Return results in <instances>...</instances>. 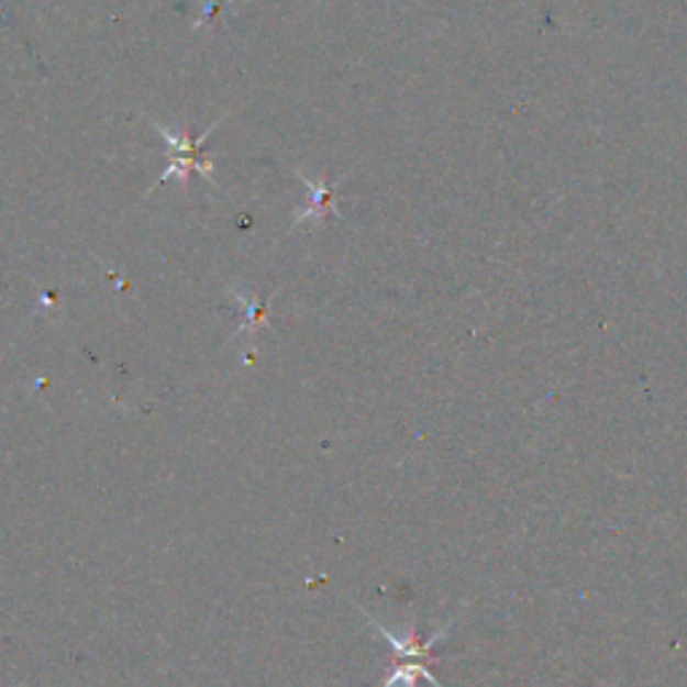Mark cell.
<instances>
[{
  "label": "cell",
  "mask_w": 687,
  "mask_h": 687,
  "mask_svg": "<svg viewBox=\"0 0 687 687\" xmlns=\"http://www.w3.org/2000/svg\"><path fill=\"white\" fill-rule=\"evenodd\" d=\"M156 126H159V135L167 140V148H169V167H167V173L162 175V184L169 178L186 180L188 175H191V169L193 173L204 175L207 180H212V164L204 156L202 143L207 140V135L215 130V126L207 130L202 137H191V135H186V132H175L164 124H156Z\"/></svg>",
  "instance_id": "1"
},
{
  "label": "cell",
  "mask_w": 687,
  "mask_h": 687,
  "mask_svg": "<svg viewBox=\"0 0 687 687\" xmlns=\"http://www.w3.org/2000/svg\"><path fill=\"white\" fill-rule=\"evenodd\" d=\"M296 175H298V180L307 186L309 197H307V207H303V210L296 215L293 226H298V223H307V221H320V218L331 215V212L333 215H339V199H342V186L346 184V175L344 178H339L333 186L322 184V180H312L307 173H301V169H296Z\"/></svg>",
  "instance_id": "2"
},
{
  "label": "cell",
  "mask_w": 687,
  "mask_h": 687,
  "mask_svg": "<svg viewBox=\"0 0 687 687\" xmlns=\"http://www.w3.org/2000/svg\"><path fill=\"white\" fill-rule=\"evenodd\" d=\"M229 0H204V11H202V24H212L221 20V9Z\"/></svg>",
  "instance_id": "3"
}]
</instances>
